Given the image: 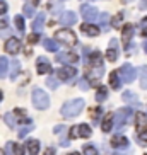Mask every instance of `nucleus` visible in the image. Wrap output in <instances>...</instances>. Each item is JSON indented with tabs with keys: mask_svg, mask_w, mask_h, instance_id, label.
Returning a JSON list of instances; mask_svg holds the SVG:
<instances>
[{
	"mask_svg": "<svg viewBox=\"0 0 147 155\" xmlns=\"http://www.w3.org/2000/svg\"><path fill=\"white\" fill-rule=\"evenodd\" d=\"M79 87H80L82 91H87V89H89V84H87V80H80V85H79Z\"/></svg>",
	"mask_w": 147,
	"mask_h": 155,
	"instance_id": "43",
	"label": "nucleus"
},
{
	"mask_svg": "<svg viewBox=\"0 0 147 155\" xmlns=\"http://www.w3.org/2000/svg\"><path fill=\"white\" fill-rule=\"evenodd\" d=\"M140 9H147V4H142L140 5Z\"/></svg>",
	"mask_w": 147,
	"mask_h": 155,
	"instance_id": "49",
	"label": "nucleus"
},
{
	"mask_svg": "<svg viewBox=\"0 0 147 155\" xmlns=\"http://www.w3.org/2000/svg\"><path fill=\"white\" fill-rule=\"evenodd\" d=\"M38 39H39V36H38V32H34V34H31V36L28 38V41L31 43V45H34V43H36Z\"/></svg>",
	"mask_w": 147,
	"mask_h": 155,
	"instance_id": "39",
	"label": "nucleus"
},
{
	"mask_svg": "<svg viewBox=\"0 0 147 155\" xmlns=\"http://www.w3.org/2000/svg\"><path fill=\"white\" fill-rule=\"evenodd\" d=\"M24 15L26 17H31L32 19V15H36V5H32V4H24Z\"/></svg>",
	"mask_w": 147,
	"mask_h": 155,
	"instance_id": "26",
	"label": "nucleus"
},
{
	"mask_svg": "<svg viewBox=\"0 0 147 155\" xmlns=\"http://www.w3.org/2000/svg\"><path fill=\"white\" fill-rule=\"evenodd\" d=\"M111 128H113V113L106 114V118L103 119V123H101V130L104 133H110Z\"/></svg>",
	"mask_w": 147,
	"mask_h": 155,
	"instance_id": "20",
	"label": "nucleus"
},
{
	"mask_svg": "<svg viewBox=\"0 0 147 155\" xmlns=\"http://www.w3.org/2000/svg\"><path fill=\"white\" fill-rule=\"evenodd\" d=\"M2 97H4V94H2V91H0V101H2Z\"/></svg>",
	"mask_w": 147,
	"mask_h": 155,
	"instance_id": "52",
	"label": "nucleus"
},
{
	"mask_svg": "<svg viewBox=\"0 0 147 155\" xmlns=\"http://www.w3.org/2000/svg\"><path fill=\"white\" fill-rule=\"evenodd\" d=\"M36 70H38V73L39 75H45V73H50L51 72V65H50V61L45 58V56H39L38 58V61H36Z\"/></svg>",
	"mask_w": 147,
	"mask_h": 155,
	"instance_id": "14",
	"label": "nucleus"
},
{
	"mask_svg": "<svg viewBox=\"0 0 147 155\" xmlns=\"http://www.w3.org/2000/svg\"><path fill=\"white\" fill-rule=\"evenodd\" d=\"M46 85L50 87V89H53V91H55L56 87H58V82H56V80H55L53 77H50L48 80H46Z\"/></svg>",
	"mask_w": 147,
	"mask_h": 155,
	"instance_id": "36",
	"label": "nucleus"
},
{
	"mask_svg": "<svg viewBox=\"0 0 147 155\" xmlns=\"http://www.w3.org/2000/svg\"><path fill=\"white\" fill-rule=\"evenodd\" d=\"M120 56V46H118V41L116 39H111L110 41V48L106 51V58L110 60V61H116Z\"/></svg>",
	"mask_w": 147,
	"mask_h": 155,
	"instance_id": "11",
	"label": "nucleus"
},
{
	"mask_svg": "<svg viewBox=\"0 0 147 155\" xmlns=\"http://www.w3.org/2000/svg\"><path fill=\"white\" fill-rule=\"evenodd\" d=\"M97 17H99V21H101V29L103 31H110V26H108V21H110V15L106 14V12H103L101 15H97Z\"/></svg>",
	"mask_w": 147,
	"mask_h": 155,
	"instance_id": "30",
	"label": "nucleus"
},
{
	"mask_svg": "<svg viewBox=\"0 0 147 155\" xmlns=\"http://www.w3.org/2000/svg\"><path fill=\"white\" fill-rule=\"evenodd\" d=\"M12 147H14V143H12V141H9V143H7V147H5V148H7V155H14Z\"/></svg>",
	"mask_w": 147,
	"mask_h": 155,
	"instance_id": "41",
	"label": "nucleus"
},
{
	"mask_svg": "<svg viewBox=\"0 0 147 155\" xmlns=\"http://www.w3.org/2000/svg\"><path fill=\"white\" fill-rule=\"evenodd\" d=\"M19 70H21V63H19V60H12V63H10V73H9L10 80H15V78H17Z\"/></svg>",
	"mask_w": 147,
	"mask_h": 155,
	"instance_id": "23",
	"label": "nucleus"
},
{
	"mask_svg": "<svg viewBox=\"0 0 147 155\" xmlns=\"http://www.w3.org/2000/svg\"><path fill=\"white\" fill-rule=\"evenodd\" d=\"M4 119H5V123H7V126H9L10 130H14L15 124H17V123H15V114L14 113H7Z\"/></svg>",
	"mask_w": 147,
	"mask_h": 155,
	"instance_id": "29",
	"label": "nucleus"
},
{
	"mask_svg": "<svg viewBox=\"0 0 147 155\" xmlns=\"http://www.w3.org/2000/svg\"><path fill=\"white\" fill-rule=\"evenodd\" d=\"M118 75L121 77V80H123L125 84H132L133 80H135V77H137V70L133 68L132 65L125 63L123 67L118 70Z\"/></svg>",
	"mask_w": 147,
	"mask_h": 155,
	"instance_id": "6",
	"label": "nucleus"
},
{
	"mask_svg": "<svg viewBox=\"0 0 147 155\" xmlns=\"http://www.w3.org/2000/svg\"><path fill=\"white\" fill-rule=\"evenodd\" d=\"M101 111L103 109H99V107H92V109H91V116H92V119H94V121H97V116L101 114Z\"/></svg>",
	"mask_w": 147,
	"mask_h": 155,
	"instance_id": "37",
	"label": "nucleus"
},
{
	"mask_svg": "<svg viewBox=\"0 0 147 155\" xmlns=\"http://www.w3.org/2000/svg\"><path fill=\"white\" fill-rule=\"evenodd\" d=\"M43 155H55V148H46V152Z\"/></svg>",
	"mask_w": 147,
	"mask_h": 155,
	"instance_id": "45",
	"label": "nucleus"
},
{
	"mask_svg": "<svg viewBox=\"0 0 147 155\" xmlns=\"http://www.w3.org/2000/svg\"><path fill=\"white\" fill-rule=\"evenodd\" d=\"M62 130H63V126H62V124H60V126H56V128H55V133H58V131H62Z\"/></svg>",
	"mask_w": 147,
	"mask_h": 155,
	"instance_id": "47",
	"label": "nucleus"
},
{
	"mask_svg": "<svg viewBox=\"0 0 147 155\" xmlns=\"http://www.w3.org/2000/svg\"><path fill=\"white\" fill-rule=\"evenodd\" d=\"M31 101H32V106L36 109H46L50 107V97L46 96V92L41 91V89H34L32 91V96H31Z\"/></svg>",
	"mask_w": 147,
	"mask_h": 155,
	"instance_id": "4",
	"label": "nucleus"
},
{
	"mask_svg": "<svg viewBox=\"0 0 147 155\" xmlns=\"http://www.w3.org/2000/svg\"><path fill=\"white\" fill-rule=\"evenodd\" d=\"M80 29H82V32L86 34V36H89V38H96L97 34H99V28H96V26H92V24H82L80 26Z\"/></svg>",
	"mask_w": 147,
	"mask_h": 155,
	"instance_id": "17",
	"label": "nucleus"
},
{
	"mask_svg": "<svg viewBox=\"0 0 147 155\" xmlns=\"http://www.w3.org/2000/svg\"><path fill=\"white\" fill-rule=\"evenodd\" d=\"M26 148H28V153L29 155H36L38 152H39V141H38V140H28Z\"/></svg>",
	"mask_w": 147,
	"mask_h": 155,
	"instance_id": "22",
	"label": "nucleus"
},
{
	"mask_svg": "<svg viewBox=\"0 0 147 155\" xmlns=\"http://www.w3.org/2000/svg\"><path fill=\"white\" fill-rule=\"evenodd\" d=\"M86 67H87V70H86V80L91 82L92 85H97V84L101 82L103 75H104L103 63H89Z\"/></svg>",
	"mask_w": 147,
	"mask_h": 155,
	"instance_id": "2",
	"label": "nucleus"
},
{
	"mask_svg": "<svg viewBox=\"0 0 147 155\" xmlns=\"http://www.w3.org/2000/svg\"><path fill=\"white\" fill-rule=\"evenodd\" d=\"M12 148L15 150L14 155H26V153H24V147H22V145H14Z\"/></svg>",
	"mask_w": 147,
	"mask_h": 155,
	"instance_id": "38",
	"label": "nucleus"
},
{
	"mask_svg": "<svg viewBox=\"0 0 147 155\" xmlns=\"http://www.w3.org/2000/svg\"><path fill=\"white\" fill-rule=\"evenodd\" d=\"M7 70H9V61L5 56H0V78H4L7 75Z\"/></svg>",
	"mask_w": 147,
	"mask_h": 155,
	"instance_id": "25",
	"label": "nucleus"
},
{
	"mask_svg": "<svg viewBox=\"0 0 147 155\" xmlns=\"http://www.w3.org/2000/svg\"><path fill=\"white\" fill-rule=\"evenodd\" d=\"M84 153L86 155H97V150L92 145H86L84 147Z\"/></svg>",
	"mask_w": 147,
	"mask_h": 155,
	"instance_id": "34",
	"label": "nucleus"
},
{
	"mask_svg": "<svg viewBox=\"0 0 147 155\" xmlns=\"http://www.w3.org/2000/svg\"><path fill=\"white\" fill-rule=\"evenodd\" d=\"M138 78H140V87L144 91H147V65H144L142 68L138 70Z\"/></svg>",
	"mask_w": 147,
	"mask_h": 155,
	"instance_id": "24",
	"label": "nucleus"
},
{
	"mask_svg": "<svg viewBox=\"0 0 147 155\" xmlns=\"http://www.w3.org/2000/svg\"><path fill=\"white\" fill-rule=\"evenodd\" d=\"M92 130L87 124H77L75 128L70 130V138H89Z\"/></svg>",
	"mask_w": 147,
	"mask_h": 155,
	"instance_id": "7",
	"label": "nucleus"
},
{
	"mask_svg": "<svg viewBox=\"0 0 147 155\" xmlns=\"http://www.w3.org/2000/svg\"><path fill=\"white\" fill-rule=\"evenodd\" d=\"M132 36H133V26H132V24H125L123 29H121V43H123V48L127 51H128Z\"/></svg>",
	"mask_w": 147,
	"mask_h": 155,
	"instance_id": "10",
	"label": "nucleus"
},
{
	"mask_svg": "<svg viewBox=\"0 0 147 155\" xmlns=\"http://www.w3.org/2000/svg\"><path fill=\"white\" fill-rule=\"evenodd\" d=\"M140 137H142V138H144V140H145V141H147V128H144L142 131H140ZM142 138H140V140H142Z\"/></svg>",
	"mask_w": 147,
	"mask_h": 155,
	"instance_id": "44",
	"label": "nucleus"
},
{
	"mask_svg": "<svg viewBox=\"0 0 147 155\" xmlns=\"http://www.w3.org/2000/svg\"><path fill=\"white\" fill-rule=\"evenodd\" d=\"M43 46H45L46 51H51V53H55V51L58 50V43H55L53 39H45V41H43Z\"/></svg>",
	"mask_w": 147,
	"mask_h": 155,
	"instance_id": "27",
	"label": "nucleus"
},
{
	"mask_svg": "<svg viewBox=\"0 0 147 155\" xmlns=\"http://www.w3.org/2000/svg\"><path fill=\"white\" fill-rule=\"evenodd\" d=\"M55 38L60 43H63V45H67V46H74L77 43V36H75L74 31H70V29H60V31H56Z\"/></svg>",
	"mask_w": 147,
	"mask_h": 155,
	"instance_id": "5",
	"label": "nucleus"
},
{
	"mask_svg": "<svg viewBox=\"0 0 147 155\" xmlns=\"http://www.w3.org/2000/svg\"><path fill=\"white\" fill-rule=\"evenodd\" d=\"M142 34H144V36H147V17L142 21Z\"/></svg>",
	"mask_w": 147,
	"mask_h": 155,
	"instance_id": "42",
	"label": "nucleus"
},
{
	"mask_svg": "<svg viewBox=\"0 0 147 155\" xmlns=\"http://www.w3.org/2000/svg\"><path fill=\"white\" fill-rule=\"evenodd\" d=\"M133 118V109L132 107H121V109H118L115 114H113V119H115V130L116 131H121L125 128V124L128 123L130 119Z\"/></svg>",
	"mask_w": 147,
	"mask_h": 155,
	"instance_id": "3",
	"label": "nucleus"
},
{
	"mask_svg": "<svg viewBox=\"0 0 147 155\" xmlns=\"http://www.w3.org/2000/svg\"><path fill=\"white\" fill-rule=\"evenodd\" d=\"M121 19H123V14H118L116 17H113V21H111V26H113V28H118L120 22H121Z\"/></svg>",
	"mask_w": 147,
	"mask_h": 155,
	"instance_id": "35",
	"label": "nucleus"
},
{
	"mask_svg": "<svg viewBox=\"0 0 147 155\" xmlns=\"http://www.w3.org/2000/svg\"><path fill=\"white\" fill-rule=\"evenodd\" d=\"M69 155H79V153H77V152H72V153H69Z\"/></svg>",
	"mask_w": 147,
	"mask_h": 155,
	"instance_id": "50",
	"label": "nucleus"
},
{
	"mask_svg": "<svg viewBox=\"0 0 147 155\" xmlns=\"http://www.w3.org/2000/svg\"><path fill=\"white\" fill-rule=\"evenodd\" d=\"M135 123H137V131L140 133L144 130V128H147V124H145V116L144 114H137L135 116Z\"/></svg>",
	"mask_w": 147,
	"mask_h": 155,
	"instance_id": "28",
	"label": "nucleus"
},
{
	"mask_svg": "<svg viewBox=\"0 0 147 155\" xmlns=\"http://www.w3.org/2000/svg\"><path fill=\"white\" fill-rule=\"evenodd\" d=\"M80 14H82V17L87 21V22H92V21H96L97 15H99V12H97L96 7H92V5H87L84 4L82 7H80Z\"/></svg>",
	"mask_w": 147,
	"mask_h": 155,
	"instance_id": "8",
	"label": "nucleus"
},
{
	"mask_svg": "<svg viewBox=\"0 0 147 155\" xmlns=\"http://www.w3.org/2000/svg\"><path fill=\"white\" fill-rule=\"evenodd\" d=\"M38 4V0H32V5H36Z\"/></svg>",
	"mask_w": 147,
	"mask_h": 155,
	"instance_id": "51",
	"label": "nucleus"
},
{
	"mask_svg": "<svg viewBox=\"0 0 147 155\" xmlns=\"http://www.w3.org/2000/svg\"><path fill=\"white\" fill-rule=\"evenodd\" d=\"M56 61L58 63H65V65H74L79 61V56L75 53H72V51H62V53L56 55Z\"/></svg>",
	"mask_w": 147,
	"mask_h": 155,
	"instance_id": "9",
	"label": "nucleus"
},
{
	"mask_svg": "<svg viewBox=\"0 0 147 155\" xmlns=\"http://www.w3.org/2000/svg\"><path fill=\"white\" fill-rule=\"evenodd\" d=\"M14 22H15V28H17V31H19V32H24V17H22V15H15Z\"/></svg>",
	"mask_w": 147,
	"mask_h": 155,
	"instance_id": "32",
	"label": "nucleus"
},
{
	"mask_svg": "<svg viewBox=\"0 0 147 155\" xmlns=\"http://www.w3.org/2000/svg\"><path fill=\"white\" fill-rule=\"evenodd\" d=\"M91 2H92V0H91Z\"/></svg>",
	"mask_w": 147,
	"mask_h": 155,
	"instance_id": "54",
	"label": "nucleus"
},
{
	"mask_svg": "<svg viewBox=\"0 0 147 155\" xmlns=\"http://www.w3.org/2000/svg\"><path fill=\"white\" fill-rule=\"evenodd\" d=\"M75 75H77V70L74 68V67H62L60 70H56V77L60 80H70Z\"/></svg>",
	"mask_w": 147,
	"mask_h": 155,
	"instance_id": "13",
	"label": "nucleus"
},
{
	"mask_svg": "<svg viewBox=\"0 0 147 155\" xmlns=\"http://www.w3.org/2000/svg\"><path fill=\"white\" fill-rule=\"evenodd\" d=\"M75 22H77V14L75 12L67 10V12H63V14L60 15V24L62 26H74Z\"/></svg>",
	"mask_w": 147,
	"mask_h": 155,
	"instance_id": "15",
	"label": "nucleus"
},
{
	"mask_svg": "<svg viewBox=\"0 0 147 155\" xmlns=\"http://www.w3.org/2000/svg\"><path fill=\"white\" fill-rule=\"evenodd\" d=\"M45 21H46V15H45V14H38L36 17H34V21H32V31H34V32H39V31H41Z\"/></svg>",
	"mask_w": 147,
	"mask_h": 155,
	"instance_id": "19",
	"label": "nucleus"
},
{
	"mask_svg": "<svg viewBox=\"0 0 147 155\" xmlns=\"http://www.w3.org/2000/svg\"><path fill=\"white\" fill-rule=\"evenodd\" d=\"M110 85H111V89H115V91H118L120 87H121V80H120L118 72H111L110 73Z\"/></svg>",
	"mask_w": 147,
	"mask_h": 155,
	"instance_id": "21",
	"label": "nucleus"
},
{
	"mask_svg": "<svg viewBox=\"0 0 147 155\" xmlns=\"http://www.w3.org/2000/svg\"><path fill=\"white\" fill-rule=\"evenodd\" d=\"M19 50H21V41H19L17 38H9L5 41V51L9 55H17Z\"/></svg>",
	"mask_w": 147,
	"mask_h": 155,
	"instance_id": "12",
	"label": "nucleus"
},
{
	"mask_svg": "<svg viewBox=\"0 0 147 155\" xmlns=\"http://www.w3.org/2000/svg\"><path fill=\"white\" fill-rule=\"evenodd\" d=\"M32 128H34V124H31V123H28L26 126H22L21 130H19V138H24L26 135H28L29 131H31Z\"/></svg>",
	"mask_w": 147,
	"mask_h": 155,
	"instance_id": "33",
	"label": "nucleus"
},
{
	"mask_svg": "<svg viewBox=\"0 0 147 155\" xmlns=\"http://www.w3.org/2000/svg\"><path fill=\"white\" fill-rule=\"evenodd\" d=\"M7 22H9V21H7V17L2 19V21H0V28H7Z\"/></svg>",
	"mask_w": 147,
	"mask_h": 155,
	"instance_id": "46",
	"label": "nucleus"
},
{
	"mask_svg": "<svg viewBox=\"0 0 147 155\" xmlns=\"http://www.w3.org/2000/svg\"><path fill=\"white\" fill-rule=\"evenodd\" d=\"M84 106H86L84 99H70L62 106L60 113H62L63 118H75V116L80 114V111L84 109Z\"/></svg>",
	"mask_w": 147,
	"mask_h": 155,
	"instance_id": "1",
	"label": "nucleus"
},
{
	"mask_svg": "<svg viewBox=\"0 0 147 155\" xmlns=\"http://www.w3.org/2000/svg\"><path fill=\"white\" fill-rule=\"evenodd\" d=\"M144 51H145V53H147V41L144 43Z\"/></svg>",
	"mask_w": 147,
	"mask_h": 155,
	"instance_id": "48",
	"label": "nucleus"
},
{
	"mask_svg": "<svg viewBox=\"0 0 147 155\" xmlns=\"http://www.w3.org/2000/svg\"><path fill=\"white\" fill-rule=\"evenodd\" d=\"M111 147H115V148H127V147H128V138L113 137L111 138Z\"/></svg>",
	"mask_w": 147,
	"mask_h": 155,
	"instance_id": "18",
	"label": "nucleus"
},
{
	"mask_svg": "<svg viewBox=\"0 0 147 155\" xmlns=\"http://www.w3.org/2000/svg\"><path fill=\"white\" fill-rule=\"evenodd\" d=\"M5 10H7V2L5 0H0V15L5 14Z\"/></svg>",
	"mask_w": 147,
	"mask_h": 155,
	"instance_id": "40",
	"label": "nucleus"
},
{
	"mask_svg": "<svg viewBox=\"0 0 147 155\" xmlns=\"http://www.w3.org/2000/svg\"><path fill=\"white\" fill-rule=\"evenodd\" d=\"M0 155H5V153H4V150H0Z\"/></svg>",
	"mask_w": 147,
	"mask_h": 155,
	"instance_id": "53",
	"label": "nucleus"
},
{
	"mask_svg": "<svg viewBox=\"0 0 147 155\" xmlns=\"http://www.w3.org/2000/svg\"><path fill=\"white\" fill-rule=\"evenodd\" d=\"M121 99L127 102L128 106H132V107H140V101L137 99V96L133 94V92H123V96H121Z\"/></svg>",
	"mask_w": 147,
	"mask_h": 155,
	"instance_id": "16",
	"label": "nucleus"
},
{
	"mask_svg": "<svg viewBox=\"0 0 147 155\" xmlns=\"http://www.w3.org/2000/svg\"><path fill=\"white\" fill-rule=\"evenodd\" d=\"M106 96H108V91H106L104 87H99L96 92V101L97 102H103V101L106 99Z\"/></svg>",
	"mask_w": 147,
	"mask_h": 155,
	"instance_id": "31",
	"label": "nucleus"
}]
</instances>
